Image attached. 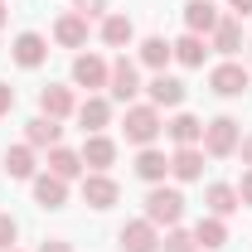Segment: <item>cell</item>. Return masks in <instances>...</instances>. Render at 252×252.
<instances>
[{"mask_svg": "<svg viewBox=\"0 0 252 252\" xmlns=\"http://www.w3.org/2000/svg\"><path fill=\"white\" fill-rule=\"evenodd\" d=\"M122 131H126V141H131V146H156V136L165 131L160 107H151V102H131V107H126Z\"/></svg>", "mask_w": 252, "mask_h": 252, "instance_id": "1", "label": "cell"}, {"mask_svg": "<svg viewBox=\"0 0 252 252\" xmlns=\"http://www.w3.org/2000/svg\"><path fill=\"white\" fill-rule=\"evenodd\" d=\"M146 219L156 223V228H175V223L185 219V194H180V189L156 185L151 194H146Z\"/></svg>", "mask_w": 252, "mask_h": 252, "instance_id": "2", "label": "cell"}, {"mask_svg": "<svg viewBox=\"0 0 252 252\" xmlns=\"http://www.w3.org/2000/svg\"><path fill=\"white\" fill-rule=\"evenodd\" d=\"M238 141H243V131H238V122L233 117H214V122L204 126V156H238Z\"/></svg>", "mask_w": 252, "mask_h": 252, "instance_id": "3", "label": "cell"}, {"mask_svg": "<svg viewBox=\"0 0 252 252\" xmlns=\"http://www.w3.org/2000/svg\"><path fill=\"white\" fill-rule=\"evenodd\" d=\"M117 199H122V185H117L107 170H88V175H83V204H88V209H112Z\"/></svg>", "mask_w": 252, "mask_h": 252, "instance_id": "4", "label": "cell"}, {"mask_svg": "<svg viewBox=\"0 0 252 252\" xmlns=\"http://www.w3.org/2000/svg\"><path fill=\"white\" fill-rule=\"evenodd\" d=\"M117 248H122V252H160V233H156V223H151V219L126 223L122 233H117Z\"/></svg>", "mask_w": 252, "mask_h": 252, "instance_id": "5", "label": "cell"}, {"mask_svg": "<svg viewBox=\"0 0 252 252\" xmlns=\"http://www.w3.org/2000/svg\"><path fill=\"white\" fill-rule=\"evenodd\" d=\"M209 88H214L219 97H243V93H248V68L233 63V59H223L219 68L209 73Z\"/></svg>", "mask_w": 252, "mask_h": 252, "instance_id": "6", "label": "cell"}, {"mask_svg": "<svg viewBox=\"0 0 252 252\" xmlns=\"http://www.w3.org/2000/svg\"><path fill=\"white\" fill-rule=\"evenodd\" d=\"M107 78H112V63L107 59H97V54H78L73 59V83L78 88L97 93V88H107Z\"/></svg>", "mask_w": 252, "mask_h": 252, "instance_id": "7", "label": "cell"}, {"mask_svg": "<svg viewBox=\"0 0 252 252\" xmlns=\"http://www.w3.org/2000/svg\"><path fill=\"white\" fill-rule=\"evenodd\" d=\"M107 88H112V97H117V102H126V107H131V97L141 93V68H136V63L122 54V59L112 63V78H107Z\"/></svg>", "mask_w": 252, "mask_h": 252, "instance_id": "8", "label": "cell"}, {"mask_svg": "<svg viewBox=\"0 0 252 252\" xmlns=\"http://www.w3.org/2000/svg\"><path fill=\"white\" fill-rule=\"evenodd\" d=\"M39 112H44V117H54V122L73 117V112H78V102H73V88H63V83H49V88H39Z\"/></svg>", "mask_w": 252, "mask_h": 252, "instance_id": "9", "label": "cell"}, {"mask_svg": "<svg viewBox=\"0 0 252 252\" xmlns=\"http://www.w3.org/2000/svg\"><path fill=\"white\" fill-rule=\"evenodd\" d=\"M78 156H83L88 170H112V165H117V141H112V136H102V131H93V136L83 141V151H78Z\"/></svg>", "mask_w": 252, "mask_h": 252, "instance_id": "10", "label": "cell"}, {"mask_svg": "<svg viewBox=\"0 0 252 252\" xmlns=\"http://www.w3.org/2000/svg\"><path fill=\"white\" fill-rule=\"evenodd\" d=\"M34 204L39 209H63L68 204V180H59V175H34Z\"/></svg>", "mask_w": 252, "mask_h": 252, "instance_id": "11", "label": "cell"}, {"mask_svg": "<svg viewBox=\"0 0 252 252\" xmlns=\"http://www.w3.org/2000/svg\"><path fill=\"white\" fill-rule=\"evenodd\" d=\"M170 175H175L180 185H194V180L204 175V151H199V146H180V151L170 156Z\"/></svg>", "mask_w": 252, "mask_h": 252, "instance_id": "12", "label": "cell"}, {"mask_svg": "<svg viewBox=\"0 0 252 252\" xmlns=\"http://www.w3.org/2000/svg\"><path fill=\"white\" fill-rule=\"evenodd\" d=\"M219 10H214V0H189L185 5V25H189V34H204V39H209V34L219 30Z\"/></svg>", "mask_w": 252, "mask_h": 252, "instance_id": "13", "label": "cell"}, {"mask_svg": "<svg viewBox=\"0 0 252 252\" xmlns=\"http://www.w3.org/2000/svg\"><path fill=\"white\" fill-rule=\"evenodd\" d=\"M54 39H59L63 49H88V20L73 15V10L59 15V20H54Z\"/></svg>", "mask_w": 252, "mask_h": 252, "instance_id": "14", "label": "cell"}, {"mask_svg": "<svg viewBox=\"0 0 252 252\" xmlns=\"http://www.w3.org/2000/svg\"><path fill=\"white\" fill-rule=\"evenodd\" d=\"M204 209H209V214H214V219H228V214H238V209H243V199H238V189L233 185H209L204 189Z\"/></svg>", "mask_w": 252, "mask_h": 252, "instance_id": "15", "label": "cell"}, {"mask_svg": "<svg viewBox=\"0 0 252 252\" xmlns=\"http://www.w3.org/2000/svg\"><path fill=\"white\" fill-rule=\"evenodd\" d=\"M146 93H151V107H180V102H185V83L170 78V73H156V78L146 83Z\"/></svg>", "mask_w": 252, "mask_h": 252, "instance_id": "16", "label": "cell"}, {"mask_svg": "<svg viewBox=\"0 0 252 252\" xmlns=\"http://www.w3.org/2000/svg\"><path fill=\"white\" fill-rule=\"evenodd\" d=\"M136 175H141L146 185H165V175H170V156L156 151V146H141V156H136Z\"/></svg>", "mask_w": 252, "mask_h": 252, "instance_id": "17", "label": "cell"}, {"mask_svg": "<svg viewBox=\"0 0 252 252\" xmlns=\"http://www.w3.org/2000/svg\"><path fill=\"white\" fill-rule=\"evenodd\" d=\"M10 54H15L20 68H39V63L49 59V39L30 30V34H20V39H15V49H10Z\"/></svg>", "mask_w": 252, "mask_h": 252, "instance_id": "18", "label": "cell"}, {"mask_svg": "<svg viewBox=\"0 0 252 252\" xmlns=\"http://www.w3.org/2000/svg\"><path fill=\"white\" fill-rule=\"evenodd\" d=\"M59 141H63V126L54 122V117H44V112H39L34 122H25V146H34V151H39V146H49V151H54Z\"/></svg>", "mask_w": 252, "mask_h": 252, "instance_id": "19", "label": "cell"}, {"mask_svg": "<svg viewBox=\"0 0 252 252\" xmlns=\"http://www.w3.org/2000/svg\"><path fill=\"white\" fill-rule=\"evenodd\" d=\"M165 136H170L175 146H199V141H204V122L189 117V112H175V117L165 122Z\"/></svg>", "mask_w": 252, "mask_h": 252, "instance_id": "20", "label": "cell"}, {"mask_svg": "<svg viewBox=\"0 0 252 252\" xmlns=\"http://www.w3.org/2000/svg\"><path fill=\"white\" fill-rule=\"evenodd\" d=\"M78 122H83L88 136L102 131V126H112V102H107V97H97V93H88V102H78Z\"/></svg>", "mask_w": 252, "mask_h": 252, "instance_id": "21", "label": "cell"}, {"mask_svg": "<svg viewBox=\"0 0 252 252\" xmlns=\"http://www.w3.org/2000/svg\"><path fill=\"white\" fill-rule=\"evenodd\" d=\"M209 44L219 49L223 59H233V54L243 49V20H233V15H223V20H219V30L209 34Z\"/></svg>", "mask_w": 252, "mask_h": 252, "instance_id": "22", "label": "cell"}, {"mask_svg": "<svg viewBox=\"0 0 252 252\" xmlns=\"http://www.w3.org/2000/svg\"><path fill=\"white\" fill-rule=\"evenodd\" d=\"M194 243H199L204 252H219L223 243H228V223L214 219V214H204V219L194 223Z\"/></svg>", "mask_w": 252, "mask_h": 252, "instance_id": "23", "label": "cell"}, {"mask_svg": "<svg viewBox=\"0 0 252 252\" xmlns=\"http://www.w3.org/2000/svg\"><path fill=\"white\" fill-rule=\"evenodd\" d=\"M131 39H136L131 15H107V20H102V44H107V49H126Z\"/></svg>", "mask_w": 252, "mask_h": 252, "instance_id": "24", "label": "cell"}, {"mask_svg": "<svg viewBox=\"0 0 252 252\" xmlns=\"http://www.w3.org/2000/svg\"><path fill=\"white\" fill-rule=\"evenodd\" d=\"M175 59V44L165 39V34H151V39H141V63L146 68H156V73H165V63Z\"/></svg>", "mask_w": 252, "mask_h": 252, "instance_id": "25", "label": "cell"}, {"mask_svg": "<svg viewBox=\"0 0 252 252\" xmlns=\"http://www.w3.org/2000/svg\"><path fill=\"white\" fill-rule=\"evenodd\" d=\"M49 175H59V180H78V175H83V156L68 151V146H54V151H49Z\"/></svg>", "mask_w": 252, "mask_h": 252, "instance_id": "26", "label": "cell"}, {"mask_svg": "<svg viewBox=\"0 0 252 252\" xmlns=\"http://www.w3.org/2000/svg\"><path fill=\"white\" fill-rule=\"evenodd\" d=\"M204 54H209L204 34H185V39H175V63H185V68H204Z\"/></svg>", "mask_w": 252, "mask_h": 252, "instance_id": "27", "label": "cell"}, {"mask_svg": "<svg viewBox=\"0 0 252 252\" xmlns=\"http://www.w3.org/2000/svg\"><path fill=\"white\" fill-rule=\"evenodd\" d=\"M5 175L10 180H34V146H10L5 151Z\"/></svg>", "mask_w": 252, "mask_h": 252, "instance_id": "28", "label": "cell"}, {"mask_svg": "<svg viewBox=\"0 0 252 252\" xmlns=\"http://www.w3.org/2000/svg\"><path fill=\"white\" fill-rule=\"evenodd\" d=\"M160 252H199V243H194V233H185V228L175 223V228L160 238Z\"/></svg>", "mask_w": 252, "mask_h": 252, "instance_id": "29", "label": "cell"}, {"mask_svg": "<svg viewBox=\"0 0 252 252\" xmlns=\"http://www.w3.org/2000/svg\"><path fill=\"white\" fill-rule=\"evenodd\" d=\"M15 238H20V223L10 219V214H0V252L15 248Z\"/></svg>", "mask_w": 252, "mask_h": 252, "instance_id": "30", "label": "cell"}, {"mask_svg": "<svg viewBox=\"0 0 252 252\" xmlns=\"http://www.w3.org/2000/svg\"><path fill=\"white\" fill-rule=\"evenodd\" d=\"M73 15H83V20H97V15H107V0H73Z\"/></svg>", "mask_w": 252, "mask_h": 252, "instance_id": "31", "label": "cell"}, {"mask_svg": "<svg viewBox=\"0 0 252 252\" xmlns=\"http://www.w3.org/2000/svg\"><path fill=\"white\" fill-rule=\"evenodd\" d=\"M233 189H238V199H243V204L252 209V170H248V175H243V180H238Z\"/></svg>", "mask_w": 252, "mask_h": 252, "instance_id": "32", "label": "cell"}, {"mask_svg": "<svg viewBox=\"0 0 252 252\" xmlns=\"http://www.w3.org/2000/svg\"><path fill=\"white\" fill-rule=\"evenodd\" d=\"M10 107H15V88H10V83H0V117H5Z\"/></svg>", "mask_w": 252, "mask_h": 252, "instance_id": "33", "label": "cell"}, {"mask_svg": "<svg viewBox=\"0 0 252 252\" xmlns=\"http://www.w3.org/2000/svg\"><path fill=\"white\" fill-rule=\"evenodd\" d=\"M228 10H233V20H248V15H252V0H228Z\"/></svg>", "mask_w": 252, "mask_h": 252, "instance_id": "34", "label": "cell"}, {"mask_svg": "<svg viewBox=\"0 0 252 252\" xmlns=\"http://www.w3.org/2000/svg\"><path fill=\"white\" fill-rule=\"evenodd\" d=\"M39 252H73V248H68L63 238H49V243H39Z\"/></svg>", "mask_w": 252, "mask_h": 252, "instance_id": "35", "label": "cell"}, {"mask_svg": "<svg viewBox=\"0 0 252 252\" xmlns=\"http://www.w3.org/2000/svg\"><path fill=\"white\" fill-rule=\"evenodd\" d=\"M238 151H243V165H252V136H243V141H238Z\"/></svg>", "mask_w": 252, "mask_h": 252, "instance_id": "36", "label": "cell"}, {"mask_svg": "<svg viewBox=\"0 0 252 252\" xmlns=\"http://www.w3.org/2000/svg\"><path fill=\"white\" fill-rule=\"evenodd\" d=\"M0 30H5V0H0Z\"/></svg>", "mask_w": 252, "mask_h": 252, "instance_id": "37", "label": "cell"}, {"mask_svg": "<svg viewBox=\"0 0 252 252\" xmlns=\"http://www.w3.org/2000/svg\"><path fill=\"white\" fill-rule=\"evenodd\" d=\"M10 252H20V248H10Z\"/></svg>", "mask_w": 252, "mask_h": 252, "instance_id": "38", "label": "cell"}]
</instances>
